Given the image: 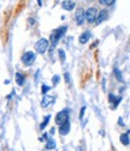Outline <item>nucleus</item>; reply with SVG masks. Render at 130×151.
<instances>
[{
  "label": "nucleus",
  "mask_w": 130,
  "mask_h": 151,
  "mask_svg": "<svg viewBox=\"0 0 130 151\" xmlns=\"http://www.w3.org/2000/svg\"><path fill=\"white\" fill-rule=\"evenodd\" d=\"M66 30H67V26L65 25V26H60V28L56 29V30L52 32V35H51V43H52L53 47L58 43V41H59L61 37H63V35L66 32Z\"/></svg>",
  "instance_id": "nucleus-1"
},
{
  "label": "nucleus",
  "mask_w": 130,
  "mask_h": 151,
  "mask_svg": "<svg viewBox=\"0 0 130 151\" xmlns=\"http://www.w3.org/2000/svg\"><path fill=\"white\" fill-rule=\"evenodd\" d=\"M48 47H50V41L48 40L47 38H40L35 43V51L39 54H44Z\"/></svg>",
  "instance_id": "nucleus-2"
},
{
  "label": "nucleus",
  "mask_w": 130,
  "mask_h": 151,
  "mask_svg": "<svg viewBox=\"0 0 130 151\" xmlns=\"http://www.w3.org/2000/svg\"><path fill=\"white\" fill-rule=\"evenodd\" d=\"M69 116H70V111L69 109H64V111H61L59 112L57 115H56V123L58 126H60L61 123H64L65 121L69 120Z\"/></svg>",
  "instance_id": "nucleus-3"
},
{
  "label": "nucleus",
  "mask_w": 130,
  "mask_h": 151,
  "mask_svg": "<svg viewBox=\"0 0 130 151\" xmlns=\"http://www.w3.org/2000/svg\"><path fill=\"white\" fill-rule=\"evenodd\" d=\"M35 61V53L34 52H27L22 55V63L25 66H31Z\"/></svg>",
  "instance_id": "nucleus-4"
},
{
  "label": "nucleus",
  "mask_w": 130,
  "mask_h": 151,
  "mask_svg": "<svg viewBox=\"0 0 130 151\" xmlns=\"http://www.w3.org/2000/svg\"><path fill=\"white\" fill-rule=\"evenodd\" d=\"M98 16V10L95 7H89L86 11V20L88 23H94Z\"/></svg>",
  "instance_id": "nucleus-5"
},
{
  "label": "nucleus",
  "mask_w": 130,
  "mask_h": 151,
  "mask_svg": "<svg viewBox=\"0 0 130 151\" xmlns=\"http://www.w3.org/2000/svg\"><path fill=\"white\" fill-rule=\"evenodd\" d=\"M75 19H76V22L78 25L83 24L84 19H86V11L83 9H78L76 11V13H75Z\"/></svg>",
  "instance_id": "nucleus-6"
},
{
  "label": "nucleus",
  "mask_w": 130,
  "mask_h": 151,
  "mask_svg": "<svg viewBox=\"0 0 130 151\" xmlns=\"http://www.w3.org/2000/svg\"><path fill=\"white\" fill-rule=\"evenodd\" d=\"M69 132H70V122H69V120H67V121H65L64 123H61V125L59 126V134L60 135H66Z\"/></svg>",
  "instance_id": "nucleus-7"
},
{
  "label": "nucleus",
  "mask_w": 130,
  "mask_h": 151,
  "mask_svg": "<svg viewBox=\"0 0 130 151\" xmlns=\"http://www.w3.org/2000/svg\"><path fill=\"white\" fill-rule=\"evenodd\" d=\"M107 11L106 10H102V11H100L99 13H98V16H97V19H95V24H100V23H102L104 20L107 18Z\"/></svg>",
  "instance_id": "nucleus-8"
},
{
  "label": "nucleus",
  "mask_w": 130,
  "mask_h": 151,
  "mask_svg": "<svg viewBox=\"0 0 130 151\" xmlns=\"http://www.w3.org/2000/svg\"><path fill=\"white\" fill-rule=\"evenodd\" d=\"M53 102H54L53 97H51V96H45V97L42 98V101H41V107H42V108H47V107H50Z\"/></svg>",
  "instance_id": "nucleus-9"
},
{
  "label": "nucleus",
  "mask_w": 130,
  "mask_h": 151,
  "mask_svg": "<svg viewBox=\"0 0 130 151\" xmlns=\"http://www.w3.org/2000/svg\"><path fill=\"white\" fill-rule=\"evenodd\" d=\"M92 37V34H91V31H84L82 35L80 36V38H78V41H80V43H82V44H84V43H87L88 41H89V38Z\"/></svg>",
  "instance_id": "nucleus-10"
},
{
  "label": "nucleus",
  "mask_w": 130,
  "mask_h": 151,
  "mask_svg": "<svg viewBox=\"0 0 130 151\" xmlns=\"http://www.w3.org/2000/svg\"><path fill=\"white\" fill-rule=\"evenodd\" d=\"M61 6H63L64 10L71 11V10H74V7H75V3L71 1V0H65V1H63V4H61Z\"/></svg>",
  "instance_id": "nucleus-11"
},
{
  "label": "nucleus",
  "mask_w": 130,
  "mask_h": 151,
  "mask_svg": "<svg viewBox=\"0 0 130 151\" xmlns=\"http://www.w3.org/2000/svg\"><path fill=\"white\" fill-rule=\"evenodd\" d=\"M15 79H16L17 85H19V86H22V85L24 84V80H25L24 76H23L22 73H20V72H17V73L15 74Z\"/></svg>",
  "instance_id": "nucleus-12"
},
{
  "label": "nucleus",
  "mask_w": 130,
  "mask_h": 151,
  "mask_svg": "<svg viewBox=\"0 0 130 151\" xmlns=\"http://www.w3.org/2000/svg\"><path fill=\"white\" fill-rule=\"evenodd\" d=\"M24 5H25V0H19V3H18V5H17V7H16V10H15V13H13V15H15V16H17L18 13L23 10Z\"/></svg>",
  "instance_id": "nucleus-13"
},
{
  "label": "nucleus",
  "mask_w": 130,
  "mask_h": 151,
  "mask_svg": "<svg viewBox=\"0 0 130 151\" xmlns=\"http://www.w3.org/2000/svg\"><path fill=\"white\" fill-rule=\"evenodd\" d=\"M120 143L123 144V145H129V143H130V139H129V135L127 133H123L120 135Z\"/></svg>",
  "instance_id": "nucleus-14"
},
{
  "label": "nucleus",
  "mask_w": 130,
  "mask_h": 151,
  "mask_svg": "<svg viewBox=\"0 0 130 151\" xmlns=\"http://www.w3.org/2000/svg\"><path fill=\"white\" fill-rule=\"evenodd\" d=\"M46 149H47V150L56 149V140H53V139H48V142H47V144H46Z\"/></svg>",
  "instance_id": "nucleus-15"
},
{
  "label": "nucleus",
  "mask_w": 130,
  "mask_h": 151,
  "mask_svg": "<svg viewBox=\"0 0 130 151\" xmlns=\"http://www.w3.org/2000/svg\"><path fill=\"white\" fill-rule=\"evenodd\" d=\"M50 119H51V115H47L46 118H45V120H44V122H42V123H41V125H40V128H41V129H45V127H46L47 125H48V122H50Z\"/></svg>",
  "instance_id": "nucleus-16"
},
{
  "label": "nucleus",
  "mask_w": 130,
  "mask_h": 151,
  "mask_svg": "<svg viewBox=\"0 0 130 151\" xmlns=\"http://www.w3.org/2000/svg\"><path fill=\"white\" fill-rule=\"evenodd\" d=\"M116 0H99V3L101 5H104V6H111L114 4Z\"/></svg>",
  "instance_id": "nucleus-17"
},
{
  "label": "nucleus",
  "mask_w": 130,
  "mask_h": 151,
  "mask_svg": "<svg viewBox=\"0 0 130 151\" xmlns=\"http://www.w3.org/2000/svg\"><path fill=\"white\" fill-rule=\"evenodd\" d=\"M114 74H116V77H117L118 82H123V78H122V73H120V71L118 70V68H114Z\"/></svg>",
  "instance_id": "nucleus-18"
},
{
  "label": "nucleus",
  "mask_w": 130,
  "mask_h": 151,
  "mask_svg": "<svg viewBox=\"0 0 130 151\" xmlns=\"http://www.w3.org/2000/svg\"><path fill=\"white\" fill-rule=\"evenodd\" d=\"M117 98H118V97H116V96L112 95V94L108 95V101H110L111 103H112V102H116V101H117Z\"/></svg>",
  "instance_id": "nucleus-19"
},
{
  "label": "nucleus",
  "mask_w": 130,
  "mask_h": 151,
  "mask_svg": "<svg viewBox=\"0 0 130 151\" xmlns=\"http://www.w3.org/2000/svg\"><path fill=\"white\" fill-rule=\"evenodd\" d=\"M50 89H51V88H50L48 85H42V94L45 95L46 92H48V91H50Z\"/></svg>",
  "instance_id": "nucleus-20"
},
{
  "label": "nucleus",
  "mask_w": 130,
  "mask_h": 151,
  "mask_svg": "<svg viewBox=\"0 0 130 151\" xmlns=\"http://www.w3.org/2000/svg\"><path fill=\"white\" fill-rule=\"evenodd\" d=\"M58 52H59L60 60H61V61H64V60H65V54H64V51H61V49H60V51H58Z\"/></svg>",
  "instance_id": "nucleus-21"
},
{
  "label": "nucleus",
  "mask_w": 130,
  "mask_h": 151,
  "mask_svg": "<svg viewBox=\"0 0 130 151\" xmlns=\"http://www.w3.org/2000/svg\"><path fill=\"white\" fill-rule=\"evenodd\" d=\"M52 82H53V84H54V85H57V84L59 83V76H54L53 79H52Z\"/></svg>",
  "instance_id": "nucleus-22"
},
{
  "label": "nucleus",
  "mask_w": 130,
  "mask_h": 151,
  "mask_svg": "<svg viewBox=\"0 0 130 151\" xmlns=\"http://www.w3.org/2000/svg\"><path fill=\"white\" fill-rule=\"evenodd\" d=\"M84 112H86V107H82V108H81V113H80V118H81V119L83 118V114H84Z\"/></svg>",
  "instance_id": "nucleus-23"
}]
</instances>
